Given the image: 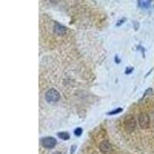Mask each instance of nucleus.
I'll return each instance as SVG.
<instances>
[{
    "instance_id": "f257e3e1",
    "label": "nucleus",
    "mask_w": 154,
    "mask_h": 154,
    "mask_svg": "<svg viewBox=\"0 0 154 154\" xmlns=\"http://www.w3.org/2000/svg\"><path fill=\"white\" fill-rule=\"evenodd\" d=\"M123 126H124L125 130L129 133L134 131L137 128V121H136L134 116L132 115L126 116L124 119V122H123Z\"/></svg>"
},
{
    "instance_id": "f8f14e48",
    "label": "nucleus",
    "mask_w": 154,
    "mask_h": 154,
    "mask_svg": "<svg viewBox=\"0 0 154 154\" xmlns=\"http://www.w3.org/2000/svg\"><path fill=\"white\" fill-rule=\"evenodd\" d=\"M75 149H76V146L72 145V147H71V154H73L74 152H75Z\"/></svg>"
},
{
    "instance_id": "9d476101",
    "label": "nucleus",
    "mask_w": 154,
    "mask_h": 154,
    "mask_svg": "<svg viewBox=\"0 0 154 154\" xmlns=\"http://www.w3.org/2000/svg\"><path fill=\"white\" fill-rule=\"evenodd\" d=\"M82 133V129L80 127L76 128L75 130H74V134L76 136V137H80Z\"/></svg>"
},
{
    "instance_id": "423d86ee",
    "label": "nucleus",
    "mask_w": 154,
    "mask_h": 154,
    "mask_svg": "<svg viewBox=\"0 0 154 154\" xmlns=\"http://www.w3.org/2000/svg\"><path fill=\"white\" fill-rule=\"evenodd\" d=\"M53 30H54V32L56 33L57 35H63L66 33V29L65 26H63L62 25L59 24V23H56L54 25V27H53Z\"/></svg>"
},
{
    "instance_id": "6e6552de",
    "label": "nucleus",
    "mask_w": 154,
    "mask_h": 154,
    "mask_svg": "<svg viewBox=\"0 0 154 154\" xmlns=\"http://www.w3.org/2000/svg\"><path fill=\"white\" fill-rule=\"evenodd\" d=\"M140 7L143 9H148L150 5L151 1H138Z\"/></svg>"
},
{
    "instance_id": "0eeeda50",
    "label": "nucleus",
    "mask_w": 154,
    "mask_h": 154,
    "mask_svg": "<svg viewBox=\"0 0 154 154\" xmlns=\"http://www.w3.org/2000/svg\"><path fill=\"white\" fill-rule=\"evenodd\" d=\"M57 136L59 138L63 140H68L70 138V135L67 132H60L58 133Z\"/></svg>"
},
{
    "instance_id": "20e7f679",
    "label": "nucleus",
    "mask_w": 154,
    "mask_h": 154,
    "mask_svg": "<svg viewBox=\"0 0 154 154\" xmlns=\"http://www.w3.org/2000/svg\"><path fill=\"white\" fill-rule=\"evenodd\" d=\"M139 124L141 129H146L149 127V122H150V119L148 114L146 113H141L139 116Z\"/></svg>"
},
{
    "instance_id": "39448f33",
    "label": "nucleus",
    "mask_w": 154,
    "mask_h": 154,
    "mask_svg": "<svg viewBox=\"0 0 154 154\" xmlns=\"http://www.w3.org/2000/svg\"><path fill=\"white\" fill-rule=\"evenodd\" d=\"M99 148H100V150L101 151L102 153L103 154H110L113 151L112 145L108 141H103L100 144Z\"/></svg>"
},
{
    "instance_id": "1a4fd4ad",
    "label": "nucleus",
    "mask_w": 154,
    "mask_h": 154,
    "mask_svg": "<svg viewBox=\"0 0 154 154\" xmlns=\"http://www.w3.org/2000/svg\"><path fill=\"white\" fill-rule=\"evenodd\" d=\"M121 112H123V109L120 108V107H119V108H117V109H115L114 110L109 112L108 115H116V114L120 113Z\"/></svg>"
},
{
    "instance_id": "7ed1b4c3",
    "label": "nucleus",
    "mask_w": 154,
    "mask_h": 154,
    "mask_svg": "<svg viewBox=\"0 0 154 154\" xmlns=\"http://www.w3.org/2000/svg\"><path fill=\"white\" fill-rule=\"evenodd\" d=\"M41 143H42V146L49 149L54 148L57 142H56V140L54 137H47L42 138V140H41Z\"/></svg>"
},
{
    "instance_id": "9b49d317",
    "label": "nucleus",
    "mask_w": 154,
    "mask_h": 154,
    "mask_svg": "<svg viewBox=\"0 0 154 154\" xmlns=\"http://www.w3.org/2000/svg\"><path fill=\"white\" fill-rule=\"evenodd\" d=\"M125 21H126V19H120L119 21V23H116V26H119L121 24H123V23H125Z\"/></svg>"
},
{
    "instance_id": "f03ea898",
    "label": "nucleus",
    "mask_w": 154,
    "mask_h": 154,
    "mask_svg": "<svg viewBox=\"0 0 154 154\" xmlns=\"http://www.w3.org/2000/svg\"><path fill=\"white\" fill-rule=\"evenodd\" d=\"M45 98H46V102L49 103H55L60 99V93L56 89L52 88L46 92Z\"/></svg>"
}]
</instances>
